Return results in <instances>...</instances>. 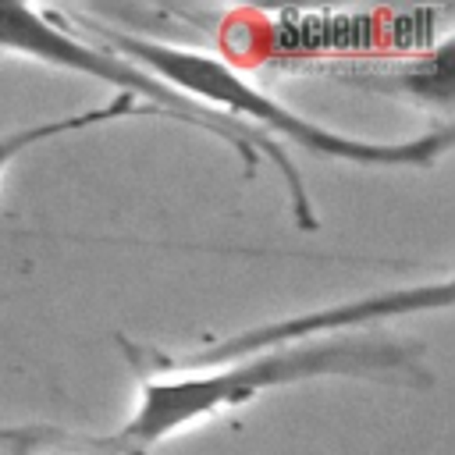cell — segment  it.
Instances as JSON below:
<instances>
[{
  "label": "cell",
  "instance_id": "3",
  "mask_svg": "<svg viewBox=\"0 0 455 455\" xmlns=\"http://www.w3.org/2000/svg\"><path fill=\"white\" fill-rule=\"evenodd\" d=\"M0 50L14 53V57H25V60H36V64H46V68H57V71H68V75H85L92 82H103V85L114 89V96H132L149 114L181 121L188 128H199V132L220 139L228 149L238 153L245 174H252L259 167V160H270L274 171L284 181L288 206H291V217H295L299 231H316L320 228L313 196H309L302 174L295 171L288 149L259 139L256 132L242 128L231 117H220L213 110L185 100L181 92L164 85L146 68H139L128 57L103 46L96 36H78L75 28H68L60 14H53L46 7H32V4H0Z\"/></svg>",
  "mask_w": 455,
  "mask_h": 455
},
{
  "label": "cell",
  "instance_id": "6",
  "mask_svg": "<svg viewBox=\"0 0 455 455\" xmlns=\"http://www.w3.org/2000/svg\"><path fill=\"white\" fill-rule=\"evenodd\" d=\"M0 455H121L107 437H75L57 427H0Z\"/></svg>",
  "mask_w": 455,
  "mask_h": 455
},
{
  "label": "cell",
  "instance_id": "5",
  "mask_svg": "<svg viewBox=\"0 0 455 455\" xmlns=\"http://www.w3.org/2000/svg\"><path fill=\"white\" fill-rule=\"evenodd\" d=\"M146 110L142 103H135L132 96H110L96 107H85V110H75V114H57V117H46V121H32V124H21V128H11V132H0V181L7 174V167L14 160H21L28 149L43 146V142H57L64 135H78V132H89V128H103L110 121H124L132 114ZM149 114V110H146Z\"/></svg>",
  "mask_w": 455,
  "mask_h": 455
},
{
  "label": "cell",
  "instance_id": "2",
  "mask_svg": "<svg viewBox=\"0 0 455 455\" xmlns=\"http://www.w3.org/2000/svg\"><path fill=\"white\" fill-rule=\"evenodd\" d=\"M89 36H96L103 46H110L114 53L128 57L132 64L146 68L149 75H156L164 85H171L174 92H181L185 100L238 121L242 128L256 132L259 139L274 142V146H299L309 149L323 160H338V164H355V167H405V171H434L455 142L451 124H437L427 132H416L409 139H363V135H345L334 132L299 110H291L284 100L263 92L259 85H252L238 68H231L224 57L196 50V46H181V43H160V39H146L135 32H117L107 25H92Z\"/></svg>",
  "mask_w": 455,
  "mask_h": 455
},
{
  "label": "cell",
  "instance_id": "4",
  "mask_svg": "<svg viewBox=\"0 0 455 455\" xmlns=\"http://www.w3.org/2000/svg\"><path fill=\"white\" fill-rule=\"evenodd\" d=\"M348 82H359L366 89L380 92H402L419 103H437L441 110L451 107V36H444L434 50L416 53V57H398L384 68L370 71H352L345 75Z\"/></svg>",
  "mask_w": 455,
  "mask_h": 455
},
{
  "label": "cell",
  "instance_id": "1",
  "mask_svg": "<svg viewBox=\"0 0 455 455\" xmlns=\"http://www.w3.org/2000/svg\"><path fill=\"white\" fill-rule=\"evenodd\" d=\"M117 345L139 377L132 416L117 434H107L110 448L121 455H146L167 437H178L281 387L316 380H384L416 387L430 384V370L416 345L373 331L259 348L206 366H178L164 348L132 338H117Z\"/></svg>",
  "mask_w": 455,
  "mask_h": 455
}]
</instances>
